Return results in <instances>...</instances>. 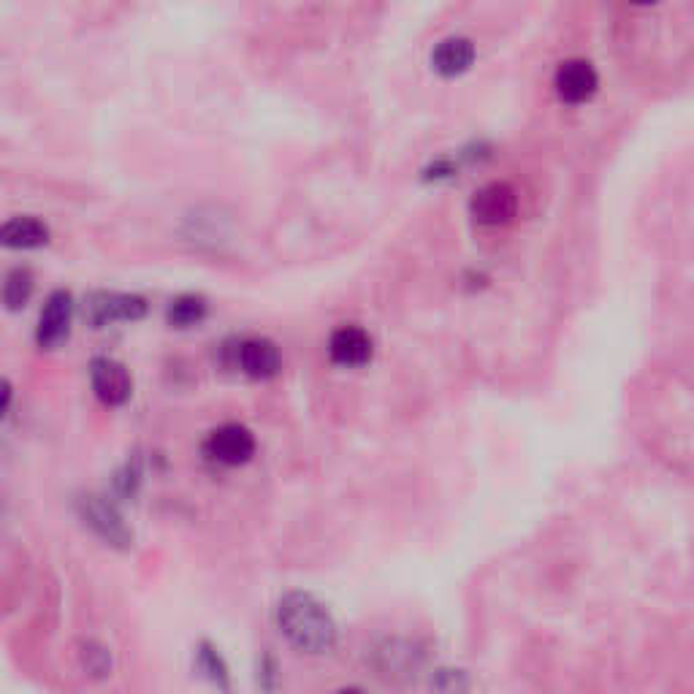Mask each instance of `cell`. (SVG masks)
Listing matches in <instances>:
<instances>
[{
  "label": "cell",
  "mask_w": 694,
  "mask_h": 694,
  "mask_svg": "<svg viewBox=\"0 0 694 694\" xmlns=\"http://www.w3.org/2000/svg\"><path fill=\"white\" fill-rule=\"evenodd\" d=\"M519 212V196L508 182H491L472 198V218L481 225H508Z\"/></svg>",
  "instance_id": "ba28073f"
},
{
  "label": "cell",
  "mask_w": 694,
  "mask_h": 694,
  "mask_svg": "<svg viewBox=\"0 0 694 694\" xmlns=\"http://www.w3.org/2000/svg\"><path fill=\"white\" fill-rule=\"evenodd\" d=\"M337 694H367V692L358 690V686H345V690H339Z\"/></svg>",
  "instance_id": "ac0fdd59"
},
{
  "label": "cell",
  "mask_w": 694,
  "mask_h": 694,
  "mask_svg": "<svg viewBox=\"0 0 694 694\" xmlns=\"http://www.w3.org/2000/svg\"><path fill=\"white\" fill-rule=\"evenodd\" d=\"M277 627L293 648L304 653H326L337 646V622L317 597L290 591L277 605Z\"/></svg>",
  "instance_id": "6da1fadb"
},
{
  "label": "cell",
  "mask_w": 694,
  "mask_h": 694,
  "mask_svg": "<svg viewBox=\"0 0 694 694\" xmlns=\"http://www.w3.org/2000/svg\"><path fill=\"white\" fill-rule=\"evenodd\" d=\"M597 88H600V77H597V68L589 60L570 58L559 62V68H556L554 90L565 104H586V101L594 99Z\"/></svg>",
  "instance_id": "52a82bcc"
},
{
  "label": "cell",
  "mask_w": 694,
  "mask_h": 694,
  "mask_svg": "<svg viewBox=\"0 0 694 694\" xmlns=\"http://www.w3.org/2000/svg\"><path fill=\"white\" fill-rule=\"evenodd\" d=\"M258 679H261V686H264L266 692H275V686H277L275 659L264 657V662H261V670H258Z\"/></svg>",
  "instance_id": "e0dca14e"
},
{
  "label": "cell",
  "mask_w": 694,
  "mask_h": 694,
  "mask_svg": "<svg viewBox=\"0 0 694 694\" xmlns=\"http://www.w3.org/2000/svg\"><path fill=\"white\" fill-rule=\"evenodd\" d=\"M372 337L361 326H339L328 339V356L337 367L358 369L372 361Z\"/></svg>",
  "instance_id": "30bf717a"
},
{
  "label": "cell",
  "mask_w": 694,
  "mask_h": 694,
  "mask_svg": "<svg viewBox=\"0 0 694 694\" xmlns=\"http://www.w3.org/2000/svg\"><path fill=\"white\" fill-rule=\"evenodd\" d=\"M204 451H207V456L218 464H225V466L247 464L250 459L255 456V437L247 426L223 424L207 437Z\"/></svg>",
  "instance_id": "5b68a950"
},
{
  "label": "cell",
  "mask_w": 694,
  "mask_h": 694,
  "mask_svg": "<svg viewBox=\"0 0 694 694\" xmlns=\"http://www.w3.org/2000/svg\"><path fill=\"white\" fill-rule=\"evenodd\" d=\"M0 242L11 250H36L49 242V225L33 215H16L0 229Z\"/></svg>",
  "instance_id": "7c38bea8"
},
{
  "label": "cell",
  "mask_w": 694,
  "mask_h": 694,
  "mask_svg": "<svg viewBox=\"0 0 694 694\" xmlns=\"http://www.w3.org/2000/svg\"><path fill=\"white\" fill-rule=\"evenodd\" d=\"M33 288H36V280H33V271L27 266H14V269L5 275L3 280V304L9 312L22 310V306L31 301Z\"/></svg>",
  "instance_id": "9a60e30c"
},
{
  "label": "cell",
  "mask_w": 694,
  "mask_h": 694,
  "mask_svg": "<svg viewBox=\"0 0 694 694\" xmlns=\"http://www.w3.org/2000/svg\"><path fill=\"white\" fill-rule=\"evenodd\" d=\"M147 315V301L136 293H109L99 290L88 299V321L95 328L109 323H134Z\"/></svg>",
  "instance_id": "277c9868"
},
{
  "label": "cell",
  "mask_w": 694,
  "mask_h": 694,
  "mask_svg": "<svg viewBox=\"0 0 694 694\" xmlns=\"http://www.w3.org/2000/svg\"><path fill=\"white\" fill-rule=\"evenodd\" d=\"M207 317V301L196 293H182L176 299L169 301L166 306V321L174 328H190Z\"/></svg>",
  "instance_id": "5bb4252c"
},
{
  "label": "cell",
  "mask_w": 694,
  "mask_h": 694,
  "mask_svg": "<svg viewBox=\"0 0 694 694\" xmlns=\"http://www.w3.org/2000/svg\"><path fill=\"white\" fill-rule=\"evenodd\" d=\"M196 670L209 681V684L218 686L220 692H231L229 664H225L223 653H220L209 640H201L196 646Z\"/></svg>",
  "instance_id": "4fadbf2b"
},
{
  "label": "cell",
  "mask_w": 694,
  "mask_h": 694,
  "mask_svg": "<svg viewBox=\"0 0 694 694\" xmlns=\"http://www.w3.org/2000/svg\"><path fill=\"white\" fill-rule=\"evenodd\" d=\"M475 44L464 36H448L431 53V66L440 77H459V73L470 71V66L475 62Z\"/></svg>",
  "instance_id": "8fae6325"
},
{
  "label": "cell",
  "mask_w": 694,
  "mask_h": 694,
  "mask_svg": "<svg viewBox=\"0 0 694 694\" xmlns=\"http://www.w3.org/2000/svg\"><path fill=\"white\" fill-rule=\"evenodd\" d=\"M79 513H82L84 523H88L104 543L117 545V548H128L130 540H134L128 523L117 513L115 505L106 502L104 497H95V494L82 497L79 499Z\"/></svg>",
  "instance_id": "8992f818"
},
{
  "label": "cell",
  "mask_w": 694,
  "mask_h": 694,
  "mask_svg": "<svg viewBox=\"0 0 694 694\" xmlns=\"http://www.w3.org/2000/svg\"><path fill=\"white\" fill-rule=\"evenodd\" d=\"M90 383H93L95 396L106 407H123L134 396V378H130L128 367L117 358H93L90 361Z\"/></svg>",
  "instance_id": "7a4b0ae2"
},
{
  "label": "cell",
  "mask_w": 694,
  "mask_h": 694,
  "mask_svg": "<svg viewBox=\"0 0 694 694\" xmlns=\"http://www.w3.org/2000/svg\"><path fill=\"white\" fill-rule=\"evenodd\" d=\"M82 664L88 673L99 675V679H104V675H109L112 670V657L109 651H106L104 646H99V643H84L82 646Z\"/></svg>",
  "instance_id": "2e32d148"
},
{
  "label": "cell",
  "mask_w": 694,
  "mask_h": 694,
  "mask_svg": "<svg viewBox=\"0 0 694 694\" xmlns=\"http://www.w3.org/2000/svg\"><path fill=\"white\" fill-rule=\"evenodd\" d=\"M71 321H73V296L68 290H53L47 296L42 306V315H38L36 326V343L44 350H55L68 339L71 334Z\"/></svg>",
  "instance_id": "3957f363"
},
{
  "label": "cell",
  "mask_w": 694,
  "mask_h": 694,
  "mask_svg": "<svg viewBox=\"0 0 694 694\" xmlns=\"http://www.w3.org/2000/svg\"><path fill=\"white\" fill-rule=\"evenodd\" d=\"M233 363H236V369H242L247 378L269 380L282 369V356L280 347L271 343V339L250 337L233 347Z\"/></svg>",
  "instance_id": "9c48e42d"
}]
</instances>
